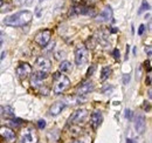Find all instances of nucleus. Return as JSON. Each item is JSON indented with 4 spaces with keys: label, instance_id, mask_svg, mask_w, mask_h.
I'll list each match as a JSON object with an SVG mask.
<instances>
[{
    "label": "nucleus",
    "instance_id": "bb28decb",
    "mask_svg": "<svg viewBox=\"0 0 152 143\" xmlns=\"http://www.w3.org/2000/svg\"><path fill=\"white\" fill-rule=\"evenodd\" d=\"M143 109L145 110V111H150L151 110V106H150V103L149 102H144V105H143Z\"/></svg>",
    "mask_w": 152,
    "mask_h": 143
},
{
    "label": "nucleus",
    "instance_id": "f8f14e48",
    "mask_svg": "<svg viewBox=\"0 0 152 143\" xmlns=\"http://www.w3.org/2000/svg\"><path fill=\"white\" fill-rule=\"evenodd\" d=\"M95 89V85L93 81H87V82H83L81 83L77 89H76V95L77 96H83V95H87L89 93H91L93 90Z\"/></svg>",
    "mask_w": 152,
    "mask_h": 143
},
{
    "label": "nucleus",
    "instance_id": "f704fd0d",
    "mask_svg": "<svg viewBox=\"0 0 152 143\" xmlns=\"http://www.w3.org/2000/svg\"><path fill=\"white\" fill-rule=\"evenodd\" d=\"M126 143H134V141L131 139H126Z\"/></svg>",
    "mask_w": 152,
    "mask_h": 143
},
{
    "label": "nucleus",
    "instance_id": "ea45409f",
    "mask_svg": "<svg viewBox=\"0 0 152 143\" xmlns=\"http://www.w3.org/2000/svg\"><path fill=\"white\" fill-rule=\"evenodd\" d=\"M2 4H4V0H0V6H2Z\"/></svg>",
    "mask_w": 152,
    "mask_h": 143
},
{
    "label": "nucleus",
    "instance_id": "20e7f679",
    "mask_svg": "<svg viewBox=\"0 0 152 143\" xmlns=\"http://www.w3.org/2000/svg\"><path fill=\"white\" fill-rule=\"evenodd\" d=\"M38 142V136L35 130L32 127H27L22 130L21 137H20L19 143H37Z\"/></svg>",
    "mask_w": 152,
    "mask_h": 143
},
{
    "label": "nucleus",
    "instance_id": "58836bf2",
    "mask_svg": "<svg viewBox=\"0 0 152 143\" xmlns=\"http://www.w3.org/2000/svg\"><path fill=\"white\" fill-rule=\"evenodd\" d=\"M1 46H2V39L0 38V47H1Z\"/></svg>",
    "mask_w": 152,
    "mask_h": 143
},
{
    "label": "nucleus",
    "instance_id": "9d476101",
    "mask_svg": "<svg viewBox=\"0 0 152 143\" xmlns=\"http://www.w3.org/2000/svg\"><path fill=\"white\" fill-rule=\"evenodd\" d=\"M47 77H48L47 73L40 72V71L35 72L31 76V85H32V87L33 88H40V87H42V81L46 80Z\"/></svg>",
    "mask_w": 152,
    "mask_h": 143
},
{
    "label": "nucleus",
    "instance_id": "2f4dec72",
    "mask_svg": "<svg viewBox=\"0 0 152 143\" xmlns=\"http://www.w3.org/2000/svg\"><path fill=\"white\" fill-rule=\"evenodd\" d=\"M145 52L148 53V56L150 57L152 55V48H151V46H148V47H145Z\"/></svg>",
    "mask_w": 152,
    "mask_h": 143
},
{
    "label": "nucleus",
    "instance_id": "ddd939ff",
    "mask_svg": "<svg viewBox=\"0 0 152 143\" xmlns=\"http://www.w3.org/2000/svg\"><path fill=\"white\" fill-rule=\"evenodd\" d=\"M113 19V10L110 6H105L103 8V11L96 17V21L98 22H107V21H110Z\"/></svg>",
    "mask_w": 152,
    "mask_h": 143
},
{
    "label": "nucleus",
    "instance_id": "0eeeda50",
    "mask_svg": "<svg viewBox=\"0 0 152 143\" xmlns=\"http://www.w3.org/2000/svg\"><path fill=\"white\" fill-rule=\"evenodd\" d=\"M32 71L33 69H32V66L29 63L22 62V63H20L19 66L17 67L15 74H17V76L19 77L20 80H25V79H27L32 74Z\"/></svg>",
    "mask_w": 152,
    "mask_h": 143
},
{
    "label": "nucleus",
    "instance_id": "6e6552de",
    "mask_svg": "<svg viewBox=\"0 0 152 143\" xmlns=\"http://www.w3.org/2000/svg\"><path fill=\"white\" fill-rule=\"evenodd\" d=\"M87 116H88V110H86V109H77L76 111L73 113V115L69 117L68 123L69 125H78V123L83 122Z\"/></svg>",
    "mask_w": 152,
    "mask_h": 143
},
{
    "label": "nucleus",
    "instance_id": "f257e3e1",
    "mask_svg": "<svg viewBox=\"0 0 152 143\" xmlns=\"http://www.w3.org/2000/svg\"><path fill=\"white\" fill-rule=\"evenodd\" d=\"M33 19V13L31 11H20L4 20V24L11 27H22L29 24Z\"/></svg>",
    "mask_w": 152,
    "mask_h": 143
},
{
    "label": "nucleus",
    "instance_id": "e433bc0d",
    "mask_svg": "<svg viewBox=\"0 0 152 143\" xmlns=\"http://www.w3.org/2000/svg\"><path fill=\"white\" fill-rule=\"evenodd\" d=\"M73 143H84L83 141H80V140H77V141H74Z\"/></svg>",
    "mask_w": 152,
    "mask_h": 143
},
{
    "label": "nucleus",
    "instance_id": "a211bd4d",
    "mask_svg": "<svg viewBox=\"0 0 152 143\" xmlns=\"http://www.w3.org/2000/svg\"><path fill=\"white\" fill-rule=\"evenodd\" d=\"M111 74V68L110 67H103L101 72V81H105L107 79H109Z\"/></svg>",
    "mask_w": 152,
    "mask_h": 143
},
{
    "label": "nucleus",
    "instance_id": "f3484780",
    "mask_svg": "<svg viewBox=\"0 0 152 143\" xmlns=\"http://www.w3.org/2000/svg\"><path fill=\"white\" fill-rule=\"evenodd\" d=\"M58 69L62 72V73H70L73 71V65L69 62V61H62L58 66Z\"/></svg>",
    "mask_w": 152,
    "mask_h": 143
},
{
    "label": "nucleus",
    "instance_id": "4be33fe9",
    "mask_svg": "<svg viewBox=\"0 0 152 143\" xmlns=\"http://www.w3.org/2000/svg\"><path fill=\"white\" fill-rule=\"evenodd\" d=\"M144 67H145V69L149 72H151V62H150V60H148V61H145L144 62Z\"/></svg>",
    "mask_w": 152,
    "mask_h": 143
},
{
    "label": "nucleus",
    "instance_id": "473e14b6",
    "mask_svg": "<svg viewBox=\"0 0 152 143\" xmlns=\"http://www.w3.org/2000/svg\"><path fill=\"white\" fill-rule=\"evenodd\" d=\"M146 85L148 86H151V75H148L146 76Z\"/></svg>",
    "mask_w": 152,
    "mask_h": 143
},
{
    "label": "nucleus",
    "instance_id": "c85d7f7f",
    "mask_svg": "<svg viewBox=\"0 0 152 143\" xmlns=\"http://www.w3.org/2000/svg\"><path fill=\"white\" fill-rule=\"evenodd\" d=\"M13 2L15 6H22V5H25L26 0H13Z\"/></svg>",
    "mask_w": 152,
    "mask_h": 143
},
{
    "label": "nucleus",
    "instance_id": "2eb2a0df",
    "mask_svg": "<svg viewBox=\"0 0 152 143\" xmlns=\"http://www.w3.org/2000/svg\"><path fill=\"white\" fill-rule=\"evenodd\" d=\"M146 128V120L143 115H137L134 120V129L138 134H143Z\"/></svg>",
    "mask_w": 152,
    "mask_h": 143
},
{
    "label": "nucleus",
    "instance_id": "7ed1b4c3",
    "mask_svg": "<svg viewBox=\"0 0 152 143\" xmlns=\"http://www.w3.org/2000/svg\"><path fill=\"white\" fill-rule=\"evenodd\" d=\"M87 62H88V48L84 45H80L75 49V63L81 67Z\"/></svg>",
    "mask_w": 152,
    "mask_h": 143
},
{
    "label": "nucleus",
    "instance_id": "aec40b11",
    "mask_svg": "<svg viewBox=\"0 0 152 143\" xmlns=\"http://www.w3.org/2000/svg\"><path fill=\"white\" fill-rule=\"evenodd\" d=\"M148 10H150V5L146 0H143L142 1V6L139 7V11H138V14H143L144 12H146Z\"/></svg>",
    "mask_w": 152,
    "mask_h": 143
},
{
    "label": "nucleus",
    "instance_id": "39448f33",
    "mask_svg": "<svg viewBox=\"0 0 152 143\" xmlns=\"http://www.w3.org/2000/svg\"><path fill=\"white\" fill-rule=\"evenodd\" d=\"M50 38H52V31L50 29H42L39 33H37V35L34 38V41L38 43L40 47L45 48L49 43Z\"/></svg>",
    "mask_w": 152,
    "mask_h": 143
},
{
    "label": "nucleus",
    "instance_id": "dca6fc26",
    "mask_svg": "<svg viewBox=\"0 0 152 143\" xmlns=\"http://www.w3.org/2000/svg\"><path fill=\"white\" fill-rule=\"evenodd\" d=\"M64 107H66V103L63 101H57L55 103H53L52 107L49 108L48 114L50 116H57L60 113H62V110L64 109Z\"/></svg>",
    "mask_w": 152,
    "mask_h": 143
},
{
    "label": "nucleus",
    "instance_id": "b1692460",
    "mask_svg": "<svg viewBox=\"0 0 152 143\" xmlns=\"http://www.w3.org/2000/svg\"><path fill=\"white\" fill-rule=\"evenodd\" d=\"M113 55H114L115 60H119V57H121V53H119V51H118L117 48H116V49H114Z\"/></svg>",
    "mask_w": 152,
    "mask_h": 143
},
{
    "label": "nucleus",
    "instance_id": "cd10ccee",
    "mask_svg": "<svg viewBox=\"0 0 152 143\" xmlns=\"http://www.w3.org/2000/svg\"><path fill=\"white\" fill-rule=\"evenodd\" d=\"M125 117H126L128 120H131V117H132V111H131L130 109H126V110H125Z\"/></svg>",
    "mask_w": 152,
    "mask_h": 143
},
{
    "label": "nucleus",
    "instance_id": "4468645a",
    "mask_svg": "<svg viewBox=\"0 0 152 143\" xmlns=\"http://www.w3.org/2000/svg\"><path fill=\"white\" fill-rule=\"evenodd\" d=\"M102 121H103L102 113L98 111V110H95V111L91 114V116H90V125H91V128H93L94 130H96V129L101 125Z\"/></svg>",
    "mask_w": 152,
    "mask_h": 143
},
{
    "label": "nucleus",
    "instance_id": "c9c22d12",
    "mask_svg": "<svg viewBox=\"0 0 152 143\" xmlns=\"http://www.w3.org/2000/svg\"><path fill=\"white\" fill-rule=\"evenodd\" d=\"M152 97V90L149 89V99H151Z\"/></svg>",
    "mask_w": 152,
    "mask_h": 143
},
{
    "label": "nucleus",
    "instance_id": "412c9836",
    "mask_svg": "<svg viewBox=\"0 0 152 143\" xmlns=\"http://www.w3.org/2000/svg\"><path fill=\"white\" fill-rule=\"evenodd\" d=\"M22 123H23V121H22L21 119H14V117H13V120H12V125H14L15 128L19 127V125H21Z\"/></svg>",
    "mask_w": 152,
    "mask_h": 143
},
{
    "label": "nucleus",
    "instance_id": "393cba45",
    "mask_svg": "<svg viewBox=\"0 0 152 143\" xmlns=\"http://www.w3.org/2000/svg\"><path fill=\"white\" fill-rule=\"evenodd\" d=\"M38 127H39V129H43V128L46 127V121H45V120H39Z\"/></svg>",
    "mask_w": 152,
    "mask_h": 143
},
{
    "label": "nucleus",
    "instance_id": "72a5a7b5",
    "mask_svg": "<svg viewBox=\"0 0 152 143\" xmlns=\"http://www.w3.org/2000/svg\"><path fill=\"white\" fill-rule=\"evenodd\" d=\"M1 115H4V107L0 106V116H1Z\"/></svg>",
    "mask_w": 152,
    "mask_h": 143
},
{
    "label": "nucleus",
    "instance_id": "7c9ffc66",
    "mask_svg": "<svg viewBox=\"0 0 152 143\" xmlns=\"http://www.w3.org/2000/svg\"><path fill=\"white\" fill-rule=\"evenodd\" d=\"M129 81H130V75H129V74H125L124 77H123V83H124V85H128Z\"/></svg>",
    "mask_w": 152,
    "mask_h": 143
},
{
    "label": "nucleus",
    "instance_id": "6ab92c4d",
    "mask_svg": "<svg viewBox=\"0 0 152 143\" xmlns=\"http://www.w3.org/2000/svg\"><path fill=\"white\" fill-rule=\"evenodd\" d=\"M4 115H6V117H10V119H13V117L15 116L13 108L10 107V106H7V107H4Z\"/></svg>",
    "mask_w": 152,
    "mask_h": 143
},
{
    "label": "nucleus",
    "instance_id": "423d86ee",
    "mask_svg": "<svg viewBox=\"0 0 152 143\" xmlns=\"http://www.w3.org/2000/svg\"><path fill=\"white\" fill-rule=\"evenodd\" d=\"M70 14H81V15H90L95 17V10L87 5H74L70 8Z\"/></svg>",
    "mask_w": 152,
    "mask_h": 143
},
{
    "label": "nucleus",
    "instance_id": "a19ab883",
    "mask_svg": "<svg viewBox=\"0 0 152 143\" xmlns=\"http://www.w3.org/2000/svg\"><path fill=\"white\" fill-rule=\"evenodd\" d=\"M2 35V32H1V31H0V36Z\"/></svg>",
    "mask_w": 152,
    "mask_h": 143
},
{
    "label": "nucleus",
    "instance_id": "9b49d317",
    "mask_svg": "<svg viewBox=\"0 0 152 143\" xmlns=\"http://www.w3.org/2000/svg\"><path fill=\"white\" fill-rule=\"evenodd\" d=\"M0 136L7 143H13L17 139V135L13 131V129H11V128H8L6 125L0 127Z\"/></svg>",
    "mask_w": 152,
    "mask_h": 143
},
{
    "label": "nucleus",
    "instance_id": "1a4fd4ad",
    "mask_svg": "<svg viewBox=\"0 0 152 143\" xmlns=\"http://www.w3.org/2000/svg\"><path fill=\"white\" fill-rule=\"evenodd\" d=\"M35 67H37L38 71L48 73V72L50 71L52 62L46 56H39V57H37V60H35Z\"/></svg>",
    "mask_w": 152,
    "mask_h": 143
},
{
    "label": "nucleus",
    "instance_id": "4c0bfd02",
    "mask_svg": "<svg viewBox=\"0 0 152 143\" xmlns=\"http://www.w3.org/2000/svg\"><path fill=\"white\" fill-rule=\"evenodd\" d=\"M111 32H113V33H116V32H117V29H116V28H114V29H111Z\"/></svg>",
    "mask_w": 152,
    "mask_h": 143
},
{
    "label": "nucleus",
    "instance_id": "a878e982",
    "mask_svg": "<svg viewBox=\"0 0 152 143\" xmlns=\"http://www.w3.org/2000/svg\"><path fill=\"white\" fill-rule=\"evenodd\" d=\"M8 11H11V6H8V5H6V6H0V12H8Z\"/></svg>",
    "mask_w": 152,
    "mask_h": 143
},
{
    "label": "nucleus",
    "instance_id": "f03ea898",
    "mask_svg": "<svg viewBox=\"0 0 152 143\" xmlns=\"http://www.w3.org/2000/svg\"><path fill=\"white\" fill-rule=\"evenodd\" d=\"M53 83H54V86H53V93L56 94V95H60V94H62L63 91H66V90L69 88L70 80L66 75L61 74L60 72H56L53 75Z\"/></svg>",
    "mask_w": 152,
    "mask_h": 143
},
{
    "label": "nucleus",
    "instance_id": "5701e85b",
    "mask_svg": "<svg viewBox=\"0 0 152 143\" xmlns=\"http://www.w3.org/2000/svg\"><path fill=\"white\" fill-rule=\"evenodd\" d=\"M95 69H96V66L95 65H93L89 69H88V72H87V76H90V75H93L94 74V72H95Z\"/></svg>",
    "mask_w": 152,
    "mask_h": 143
},
{
    "label": "nucleus",
    "instance_id": "c756f323",
    "mask_svg": "<svg viewBox=\"0 0 152 143\" xmlns=\"http://www.w3.org/2000/svg\"><path fill=\"white\" fill-rule=\"evenodd\" d=\"M144 31H145V26L144 25H140L139 28H138V35H143Z\"/></svg>",
    "mask_w": 152,
    "mask_h": 143
}]
</instances>
